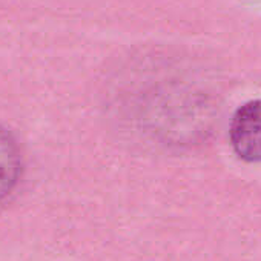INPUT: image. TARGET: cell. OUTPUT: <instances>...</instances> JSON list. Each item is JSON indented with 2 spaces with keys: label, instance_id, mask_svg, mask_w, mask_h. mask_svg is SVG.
<instances>
[{
  "label": "cell",
  "instance_id": "cell-1",
  "mask_svg": "<svg viewBox=\"0 0 261 261\" xmlns=\"http://www.w3.org/2000/svg\"><path fill=\"white\" fill-rule=\"evenodd\" d=\"M229 139L240 160L261 163V98L249 100L235 111Z\"/></svg>",
  "mask_w": 261,
  "mask_h": 261
},
{
  "label": "cell",
  "instance_id": "cell-2",
  "mask_svg": "<svg viewBox=\"0 0 261 261\" xmlns=\"http://www.w3.org/2000/svg\"><path fill=\"white\" fill-rule=\"evenodd\" d=\"M23 159L16 137L0 124V203L7 200L22 177Z\"/></svg>",
  "mask_w": 261,
  "mask_h": 261
}]
</instances>
